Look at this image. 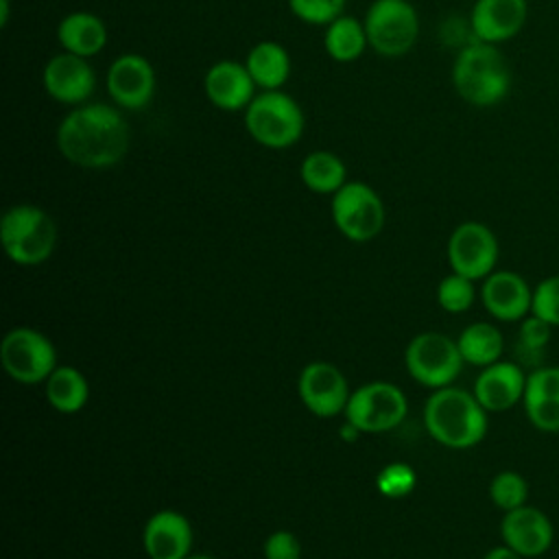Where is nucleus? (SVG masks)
<instances>
[{"instance_id":"12","label":"nucleus","mask_w":559,"mask_h":559,"mask_svg":"<svg viewBox=\"0 0 559 559\" xmlns=\"http://www.w3.org/2000/svg\"><path fill=\"white\" fill-rule=\"evenodd\" d=\"M105 85L111 103L122 111L146 109L157 90L155 68L140 52H122L109 63Z\"/></svg>"},{"instance_id":"23","label":"nucleus","mask_w":559,"mask_h":559,"mask_svg":"<svg viewBox=\"0 0 559 559\" xmlns=\"http://www.w3.org/2000/svg\"><path fill=\"white\" fill-rule=\"evenodd\" d=\"M369 48L362 20L343 13L323 31V50L336 63H352Z\"/></svg>"},{"instance_id":"10","label":"nucleus","mask_w":559,"mask_h":559,"mask_svg":"<svg viewBox=\"0 0 559 559\" xmlns=\"http://www.w3.org/2000/svg\"><path fill=\"white\" fill-rule=\"evenodd\" d=\"M408 413L406 395L391 382H369L352 391L345 419L360 432H386L402 424Z\"/></svg>"},{"instance_id":"32","label":"nucleus","mask_w":559,"mask_h":559,"mask_svg":"<svg viewBox=\"0 0 559 559\" xmlns=\"http://www.w3.org/2000/svg\"><path fill=\"white\" fill-rule=\"evenodd\" d=\"M531 314L544 319L552 328H559V273L544 277L533 288Z\"/></svg>"},{"instance_id":"14","label":"nucleus","mask_w":559,"mask_h":559,"mask_svg":"<svg viewBox=\"0 0 559 559\" xmlns=\"http://www.w3.org/2000/svg\"><path fill=\"white\" fill-rule=\"evenodd\" d=\"M297 393L304 406L317 417H336L338 413H345L352 395L341 369L325 360H314L301 369Z\"/></svg>"},{"instance_id":"5","label":"nucleus","mask_w":559,"mask_h":559,"mask_svg":"<svg viewBox=\"0 0 559 559\" xmlns=\"http://www.w3.org/2000/svg\"><path fill=\"white\" fill-rule=\"evenodd\" d=\"M0 240L15 264L35 266L52 255L57 245V225L39 205L17 203L0 218Z\"/></svg>"},{"instance_id":"4","label":"nucleus","mask_w":559,"mask_h":559,"mask_svg":"<svg viewBox=\"0 0 559 559\" xmlns=\"http://www.w3.org/2000/svg\"><path fill=\"white\" fill-rule=\"evenodd\" d=\"M242 114L251 140L271 151L295 146L306 129L301 105L284 90L258 92Z\"/></svg>"},{"instance_id":"37","label":"nucleus","mask_w":559,"mask_h":559,"mask_svg":"<svg viewBox=\"0 0 559 559\" xmlns=\"http://www.w3.org/2000/svg\"><path fill=\"white\" fill-rule=\"evenodd\" d=\"M0 7H2V13H0V26H7V22H9V17H11L9 0H0Z\"/></svg>"},{"instance_id":"31","label":"nucleus","mask_w":559,"mask_h":559,"mask_svg":"<svg viewBox=\"0 0 559 559\" xmlns=\"http://www.w3.org/2000/svg\"><path fill=\"white\" fill-rule=\"evenodd\" d=\"M415 483H417V476H415V469L406 463H389L386 467H382L378 472V478H376V485H378V491L391 500H400V498H406L413 489H415Z\"/></svg>"},{"instance_id":"25","label":"nucleus","mask_w":559,"mask_h":559,"mask_svg":"<svg viewBox=\"0 0 559 559\" xmlns=\"http://www.w3.org/2000/svg\"><path fill=\"white\" fill-rule=\"evenodd\" d=\"M459 352L465 362L474 367H487L502 358L504 352V336L498 325L487 321L469 323L456 338Z\"/></svg>"},{"instance_id":"28","label":"nucleus","mask_w":559,"mask_h":559,"mask_svg":"<svg viewBox=\"0 0 559 559\" xmlns=\"http://www.w3.org/2000/svg\"><path fill=\"white\" fill-rule=\"evenodd\" d=\"M489 500L502 513L528 504V483L520 472L502 469L489 480Z\"/></svg>"},{"instance_id":"39","label":"nucleus","mask_w":559,"mask_h":559,"mask_svg":"<svg viewBox=\"0 0 559 559\" xmlns=\"http://www.w3.org/2000/svg\"><path fill=\"white\" fill-rule=\"evenodd\" d=\"M371 2H373V0H371Z\"/></svg>"},{"instance_id":"30","label":"nucleus","mask_w":559,"mask_h":559,"mask_svg":"<svg viewBox=\"0 0 559 559\" xmlns=\"http://www.w3.org/2000/svg\"><path fill=\"white\" fill-rule=\"evenodd\" d=\"M288 11L304 24L328 26L345 13L347 0H286Z\"/></svg>"},{"instance_id":"8","label":"nucleus","mask_w":559,"mask_h":559,"mask_svg":"<svg viewBox=\"0 0 559 559\" xmlns=\"http://www.w3.org/2000/svg\"><path fill=\"white\" fill-rule=\"evenodd\" d=\"M404 362L411 378L428 389L450 386L465 365L456 341L441 332H421L413 336Z\"/></svg>"},{"instance_id":"16","label":"nucleus","mask_w":559,"mask_h":559,"mask_svg":"<svg viewBox=\"0 0 559 559\" xmlns=\"http://www.w3.org/2000/svg\"><path fill=\"white\" fill-rule=\"evenodd\" d=\"M526 371L515 360H496L480 369L472 393L487 413H504L524 400Z\"/></svg>"},{"instance_id":"19","label":"nucleus","mask_w":559,"mask_h":559,"mask_svg":"<svg viewBox=\"0 0 559 559\" xmlns=\"http://www.w3.org/2000/svg\"><path fill=\"white\" fill-rule=\"evenodd\" d=\"M480 301L496 321L513 323L531 314L533 288L515 271H493L483 280Z\"/></svg>"},{"instance_id":"35","label":"nucleus","mask_w":559,"mask_h":559,"mask_svg":"<svg viewBox=\"0 0 559 559\" xmlns=\"http://www.w3.org/2000/svg\"><path fill=\"white\" fill-rule=\"evenodd\" d=\"M264 559H301V544L290 531H273L262 546Z\"/></svg>"},{"instance_id":"18","label":"nucleus","mask_w":559,"mask_h":559,"mask_svg":"<svg viewBox=\"0 0 559 559\" xmlns=\"http://www.w3.org/2000/svg\"><path fill=\"white\" fill-rule=\"evenodd\" d=\"M526 0H476L469 13L474 39L485 44H502L513 39L526 24Z\"/></svg>"},{"instance_id":"6","label":"nucleus","mask_w":559,"mask_h":559,"mask_svg":"<svg viewBox=\"0 0 559 559\" xmlns=\"http://www.w3.org/2000/svg\"><path fill=\"white\" fill-rule=\"evenodd\" d=\"M362 24L369 48L386 59L404 57L419 37V15L408 0H373Z\"/></svg>"},{"instance_id":"1","label":"nucleus","mask_w":559,"mask_h":559,"mask_svg":"<svg viewBox=\"0 0 559 559\" xmlns=\"http://www.w3.org/2000/svg\"><path fill=\"white\" fill-rule=\"evenodd\" d=\"M55 140L59 153L70 164L103 170L124 159L131 144V129L120 107L83 103L61 118Z\"/></svg>"},{"instance_id":"3","label":"nucleus","mask_w":559,"mask_h":559,"mask_svg":"<svg viewBox=\"0 0 559 559\" xmlns=\"http://www.w3.org/2000/svg\"><path fill=\"white\" fill-rule=\"evenodd\" d=\"M487 411L472 391L459 386L435 389L424 406L428 435L452 450H469L487 435Z\"/></svg>"},{"instance_id":"26","label":"nucleus","mask_w":559,"mask_h":559,"mask_svg":"<svg viewBox=\"0 0 559 559\" xmlns=\"http://www.w3.org/2000/svg\"><path fill=\"white\" fill-rule=\"evenodd\" d=\"M90 397L85 376L74 367H57L46 380V400L59 413H79Z\"/></svg>"},{"instance_id":"21","label":"nucleus","mask_w":559,"mask_h":559,"mask_svg":"<svg viewBox=\"0 0 559 559\" xmlns=\"http://www.w3.org/2000/svg\"><path fill=\"white\" fill-rule=\"evenodd\" d=\"M107 26L92 11L66 13L57 24V41L66 52L92 59L107 46Z\"/></svg>"},{"instance_id":"29","label":"nucleus","mask_w":559,"mask_h":559,"mask_svg":"<svg viewBox=\"0 0 559 559\" xmlns=\"http://www.w3.org/2000/svg\"><path fill=\"white\" fill-rule=\"evenodd\" d=\"M474 299H476L474 280H469V277H465L461 273L452 271L437 286V301L450 314L467 312L472 308Z\"/></svg>"},{"instance_id":"33","label":"nucleus","mask_w":559,"mask_h":559,"mask_svg":"<svg viewBox=\"0 0 559 559\" xmlns=\"http://www.w3.org/2000/svg\"><path fill=\"white\" fill-rule=\"evenodd\" d=\"M526 419L539 432H559V397H526L522 400Z\"/></svg>"},{"instance_id":"7","label":"nucleus","mask_w":559,"mask_h":559,"mask_svg":"<svg viewBox=\"0 0 559 559\" xmlns=\"http://www.w3.org/2000/svg\"><path fill=\"white\" fill-rule=\"evenodd\" d=\"M332 221L336 229L352 242L373 240L386 221L380 194L365 181H347L332 194Z\"/></svg>"},{"instance_id":"20","label":"nucleus","mask_w":559,"mask_h":559,"mask_svg":"<svg viewBox=\"0 0 559 559\" xmlns=\"http://www.w3.org/2000/svg\"><path fill=\"white\" fill-rule=\"evenodd\" d=\"M142 544L151 559H186L192 548V526L183 513L162 509L146 520Z\"/></svg>"},{"instance_id":"38","label":"nucleus","mask_w":559,"mask_h":559,"mask_svg":"<svg viewBox=\"0 0 559 559\" xmlns=\"http://www.w3.org/2000/svg\"><path fill=\"white\" fill-rule=\"evenodd\" d=\"M186 559H216V557H210V555H194V552H192V555H188Z\"/></svg>"},{"instance_id":"36","label":"nucleus","mask_w":559,"mask_h":559,"mask_svg":"<svg viewBox=\"0 0 559 559\" xmlns=\"http://www.w3.org/2000/svg\"><path fill=\"white\" fill-rule=\"evenodd\" d=\"M483 559H524L522 555H518L513 548H509L507 544H500V546H493L485 552Z\"/></svg>"},{"instance_id":"9","label":"nucleus","mask_w":559,"mask_h":559,"mask_svg":"<svg viewBox=\"0 0 559 559\" xmlns=\"http://www.w3.org/2000/svg\"><path fill=\"white\" fill-rule=\"evenodd\" d=\"M0 360L15 382L37 384L46 382L57 369V349L41 332L20 325L2 338Z\"/></svg>"},{"instance_id":"13","label":"nucleus","mask_w":559,"mask_h":559,"mask_svg":"<svg viewBox=\"0 0 559 559\" xmlns=\"http://www.w3.org/2000/svg\"><path fill=\"white\" fill-rule=\"evenodd\" d=\"M41 85L52 100L76 107L87 103L94 94L96 72L90 59L63 50L46 61L41 70Z\"/></svg>"},{"instance_id":"34","label":"nucleus","mask_w":559,"mask_h":559,"mask_svg":"<svg viewBox=\"0 0 559 559\" xmlns=\"http://www.w3.org/2000/svg\"><path fill=\"white\" fill-rule=\"evenodd\" d=\"M526 397H559V365H539L526 373Z\"/></svg>"},{"instance_id":"22","label":"nucleus","mask_w":559,"mask_h":559,"mask_svg":"<svg viewBox=\"0 0 559 559\" xmlns=\"http://www.w3.org/2000/svg\"><path fill=\"white\" fill-rule=\"evenodd\" d=\"M245 66L260 90H282L290 79V52L275 39L253 44L245 57Z\"/></svg>"},{"instance_id":"15","label":"nucleus","mask_w":559,"mask_h":559,"mask_svg":"<svg viewBox=\"0 0 559 559\" xmlns=\"http://www.w3.org/2000/svg\"><path fill=\"white\" fill-rule=\"evenodd\" d=\"M502 544L513 548L524 559L542 557L555 542V526L550 518L531 504L507 511L500 520Z\"/></svg>"},{"instance_id":"27","label":"nucleus","mask_w":559,"mask_h":559,"mask_svg":"<svg viewBox=\"0 0 559 559\" xmlns=\"http://www.w3.org/2000/svg\"><path fill=\"white\" fill-rule=\"evenodd\" d=\"M550 334H552V325H548L544 319H539L535 314L524 317L520 321L518 343H515L518 358H522V362L539 367L542 358L546 354V347L550 343Z\"/></svg>"},{"instance_id":"2","label":"nucleus","mask_w":559,"mask_h":559,"mask_svg":"<svg viewBox=\"0 0 559 559\" xmlns=\"http://www.w3.org/2000/svg\"><path fill=\"white\" fill-rule=\"evenodd\" d=\"M452 87L472 107H496L511 92V68L493 44L469 41L452 61Z\"/></svg>"},{"instance_id":"17","label":"nucleus","mask_w":559,"mask_h":559,"mask_svg":"<svg viewBox=\"0 0 559 559\" xmlns=\"http://www.w3.org/2000/svg\"><path fill=\"white\" fill-rule=\"evenodd\" d=\"M255 90L258 85L247 66L236 59H221L212 63L203 76L205 98L221 111H245L258 94Z\"/></svg>"},{"instance_id":"11","label":"nucleus","mask_w":559,"mask_h":559,"mask_svg":"<svg viewBox=\"0 0 559 559\" xmlns=\"http://www.w3.org/2000/svg\"><path fill=\"white\" fill-rule=\"evenodd\" d=\"M448 264L469 280H485L496 271L500 245L496 234L480 221H463L448 238Z\"/></svg>"},{"instance_id":"24","label":"nucleus","mask_w":559,"mask_h":559,"mask_svg":"<svg viewBox=\"0 0 559 559\" xmlns=\"http://www.w3.org/2000/svg\"><path fill=\"white\" fill-rule=\"evenodd\" d=\"M301 183L314 194H334L347 183V166L332 151H310L299 164Z\"/></svg>"}]
</instances>
